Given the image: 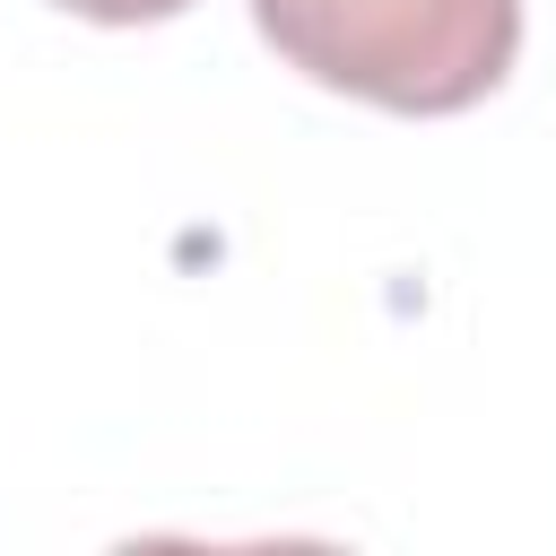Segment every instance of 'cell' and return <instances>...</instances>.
Returning <instances> with one entry per match:
<instances>
[{
	"label": "cell",
	"instance_id": "obj_1",
	"mask_svg": "<svg viewBox=\"0 0 556 556\" xmlns=\"http://www.w3.org/2000/svg\"><path fill=\"white\" fill-rule=\"evenodd\" d=\"M287 70L382 113H469L513 78L521 0H252Z\"/></svg>",
	"mask_w": 556,
	"mask_h": 556
},
{
	"label": "cell",
	"instance_id": "obj_2",
	"mask_svg": "<svg viewBox=\"0 0 556 556\" xmlns=\"http://www.w3.org/2000/svg\"><path fill=\"white\" fill-rule=\"evenodd\" d=\"M70 17H96V26H156V17H182L191 0H52Z\"/></svg>",
	"mask_w": 556,
	"mask_h": 556
}]
</instances>
